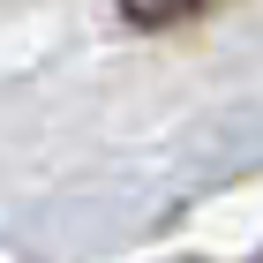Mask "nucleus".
Here are the masks:
<instances>
[{"instance_id":"obj_1","label":"nucleus","mask_w":263,"mask_h":263,"mask_svg":"<svg viewBox=\"0 0 263 263\" xmlns=\"http://www.w3.org/2000/svg\"><path fill=\"white\" fill-rule=\"evenodd\" d=\"M218 0H121V23L128 30H181V23L211 15Z\"/></svg>"}]
</instances>
